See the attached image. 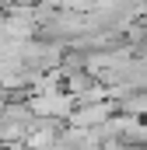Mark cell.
<instances>
[{
  "label": "cell",
  "instance_id": "6da1fadb",
  "mask_svg": "<svg viewBox=\"0 0 147 150\" xmlns=\"http://www.w3.org/2000/svg\"><path fill=\"white\" fill-rule=\"evenodd\" d=\"M109 112H112L109 105H88V108H77V112H70V126H74V129H84V126L105 122Z\"/></svg>",
  "mask_w": 147,
  "mask_h": 150
}]
</instances>
